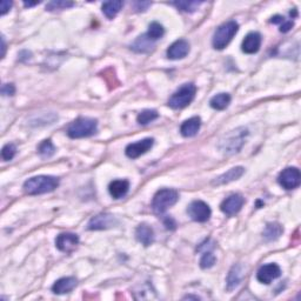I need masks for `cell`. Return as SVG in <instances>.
Returning a JSON list of instances; mask_svg holds the SVG:
<instances>
[{
	"label": "cell",
	"instance_id": "1",
	"mask_svg": "<svg viewBox=\"0 0 301 301\" xmlns=\"http://www.w3.org/2000/svg\"><path fill=\"white\" fill-rule=\"evenodd\" d=\"M247 135H248V130L245 127H239L229 131L220 139L219 149L226 156H233V154L238 153L246 142Z\"/></svg>",
	"mask_w": 301,
	"mask_h": 301
},
{
	"label": "cell",
	"instance_id": "2",
	"mask_svg": "<svg viewBox=\"0 0 301 301\" xmlns=\"http://www.w3.org/2000/svg\"><path fill=\"white\" fill-rule=\"evenodd\" d=\"M58 186V178L51 177V175H38L24 182V191L26 194L38 195L55 191Z\"/></svg>",
	"mask_w": 301,
	"mask_h": 301
},
{
	"label": "cell",
	"instance_id": "3",
	"mask_svg": "<svg viewBox=\"0 0 301 301\" xmlns=\"http://www.w3.org/2000/svg\"><path fill=\"white\" fill-rule=\"evenodd\" d=\"M98 130V121L92 118H78L67 127V135L72 139L87 138L93 135Z\"/></svg>",
	"mask_w": 301,
	"mask_h": 301
},
{
	"label": "cell",
	"instance_id": "4",
	"mask_svg": "<svg viewBox=\"0 0 301 301\" xmlns=\"http://www.w3.org/2000/svg\"><path fill=\"white\" fill-rule=\"evenodd\" d=\"M196 93L194 84H184L177 92H174L168 100V106L173 110H181L188 106L193 102Z\"/></svg>",
	"mask_w": 301,
	"mask_h": 301
},
{
	"label": "cell",
	"instance_id": "5",
	"mask_svg": "<svg viewBox=\"0 0 301 301\" xmlns=\"http://www.w3.org/2000/svg\"><path fill=\"white\" fill-rule=\"evenodd\" d=\"M239 30V25L236 21L231 20L221 25V26L216 31L213 35V47L216 49H224L227 46L233 37L236 34Z\"/></svg>",
	"mask_w": 301,
	"mask_h": 301
},
{
	"label": "cell",
	"instance_id": "6",
	"mask_svg": "<svg viewBox=\"0 0 301 301\" xmlns=\"http://www.w3.org/2000/svg\"><path fill=\"white\" fill-rule=\"evenodd\" d=\"M179 199V194L175 189L171 188H164L160 189L154 195L153 202H152V207L154 212L157 213H164L166 211L175 205Z\"/></svg>",
	"mask_w": 301,
	"mask_h": 301
},
{
	"label": "cell",
	"instance_id": "7",
	"mask_svg": "<svg viewBox=\"0 0 301 301\" xmlns=\"http://www.w3.org/2000/svg\"><path fill=\"white\" fill-rule=\"evenodd\" d=\"M187 213L191 217V219L196 221V223H206L211 218L212 211L206 203L202 202V200H195V202L189 204Z\"/></svg>",
	"mask_w": 301,
	"mask_h": 301
},
{
	"label": "cell",
	"instance_id": "8",
	"mask_svg": "<svg viewBox=\"0 0 301 301\" xmlns=\"http://www.w3.org/2000/svg\"><path fill=\"white\" fill-rule=\"evenodd\" d=\"M279 184L285 189H294L299 187L301 182L300 171L295 167H287L279 174Z\"/></svg>",
	"mask_w": 301,
	"mask_h": 301
},
{
	"label": "cell",
	"instance_id": "9",
	"mask_svg": "<svg viewBox=\"0 0 301 301\" xmlns=\"http://www.w3.org/2000/svg\"><path fill=\"white\" fill-rule=\"evenodd\" d=\"M118 225L117 218L109 213H102L98 216L93 217L87 225L89 231H100V229L112 228Z\"/></svg>",
	"mask_w": 301,
	"mask_h": 301
},
{
	"label": "cell",
	"instance_id": "10",
	"mask_svg": "<svg viewBox=\"0 0 301 301\" xmlns=\"http://www.w3.org/2000/svg\"><path fill=\"white\" fill-rule=\"evenodd\" d=\"M153 144L154 139L152 138L142 139V140H139L137 142L128 145L126 149H125V153H126V156L130 158V159H137V158L141 157L142 154L148 152V150L153 147Z\"/></svg>",
	"mask_w": 301,
	"mask_h": 301
},
{
	"label": "cell",
	"instance_id": "11",
	"mask_svg": "<svg viewBox=\"0 0 301 301\" xmlns=\"http://www.w3.org/2000/svg\"><path fill=\"white\" fill-rule=\"evenodd\" d=\"M280 275L281 270L277 264H267L264 265L263 267H260V270L257 273V278L261 284L268 285L275 280V279H278Z\"/></svg>",
	"mask_w": 301,
	"mask_h": 301
},
{
	"label": "cell",
	"instance_id": "12",
	"mask_svg": "<svg viewBox=\"0 0 301 301\" xmlns=\"http://www.w3.org/2000/svg\"><path fill=\"white\" fill-rule=\"evenodd\" d=\"M79 243V238L74 233H62L57 236L56 246L60 252L71 253L75 249Z\"/></svg>",
	"mask_w": 301,
	"mask_h": 301
},
{
	"label": "cell",
	"instance_id": "13",
	"mask_svg": "<svg viewBox=\"0 0 301 301\" xmlns=\"http://www.w3.org/2000/svg\"><path fill=\"white\" fill-rule=\"evenodd\" d=\"M243 204H245V199L242 195L232 194L221 203L220 209L226 216H234L242 209Z\"/></svg>",
	"mask_w": 301,
	"mask_h": 301
},
{
	"label": "cell",
	"instance_id": "14",
	"mask_svg": "<svg viewBox=\"0 0 301 301\" xmlns=\"http://www.w3.org/2000/svg\"><path fill=\"white\" fill-rule=\"evenodd\" d=\"M189 53V44L185 39H179L174 41L167 49V58L172 60H179L185 58Z\"/></svg>",
	"mask_w": 301,
	"mask_h": 301
},
{
	"label": "cell",
	"instance_id": "15",
	"mask_svg": "<svg viewBox=\"0 0 301 301\" xmlns=\"http://www.w3.org/2000/svg\"><path fill=\"white\" fill-rule=\"evenodd\" d=\"M261 46V35L258 32H250L245 37L241 45L242 52L247 55H254L260 49Z\"/></svg>",
	"mask_w": 301,
	"mask_h": 301
},
{
	"label": "cell",
	"instance_id": "16",
	"mask_svg": "<svg viewBox=\"0 0 301 301\" xmlns=\"http://www.w3.org/2000/svg\"><path fill=\"white\" fill-rule=\"evenodd\" d=\"M200 126H202V119H200L199 117L189 118L188 120H186L182 123L180 127V133L182 137L185 138L194 137V135H196V133L199 132Z\"/></svg>",
	"mask_w": 301,
	"mask_h": 301
},
{
	"label": "cell",
	"instance_id": "17",
	"mask_svg": "<svg viewBox=\"0 0 301 301\" xmlns=\"http://www.w3.org/2000/svg\"><path fill=\"white\" fill-rule=\"evenodd\" d=\"M243 173H245V168H243V167L238 166V167L231 168V170L226 172V173L221 174L220 177L216 178V180H214L212 184L217 185V186L229 184V182H232L234 180H238L239 178H241Z\"/></svg>",
	"mask_w": 301,
	"mask_h": 301
},
{
	"label": "cell",
	"instance_id": "18",
	"mask_svg": "<svg viewBox=\"0 0 301 301\" xmlns=\"http://www.w3.org/2000/svg\"><path fill=\"white\" fill-rule=\"evenodd\" d=\"M75 286H77V279L75 278H62L55 282V285L52 286V291L56 294H65V293L72 291Z\"/></svg>",
	"mask_w": 301,
	"mask_h": 301
},
{
	"label": "cell",
	"instance_id": "19",
	"mask_svg": "<svg viewBox=\"0 0 301 301\" xmlns=\"http://www.w3.org/2000/svg\"><path fill=\"white\" fill-rule=\"evenodd\" d=\"M128 189H130V182L127 180H114L109 186L110 194L114 199L124 198L127 194Z\"/></svg>",
	"mask_w": 301,
	"mask_h": 301
},
{
	"label": "cell",
	"instance_id": "20",
	"mask_svg": "<svg viewBox=\"0 0 301 301\" xmlns=\"http://www.w3.org/2000/svg\"><path fill=\"white\" fill-rule=\"evenodd\" d=\"M135 236L139 242H141L144 246H149L154 240V232L150 226L146 224L139 225L135 229Z\"/></svg>",
	"mask_w": 301,
	"mask_h": 301
},
{
	"label": "cell",
	"instance_id": "21",
	"mask_svg": "<svg viewBox=\"0 0 301 301\" xmlns=\"http://www.w3.org/2000/svg\"><path fill=\"white\" fill-rule=\"evenodd\" d=\"M242 279V270L240 265H234L227 277V291H233L240 285Z\"/></svg>",
	"mask_w": 301,
	"mask_h": 301
},
{
	"label": "cell",
	"instance_id": "22",
	"mask_svg": "<svg viewBox=\"0 0 301 301\" xmlns=\"http://www.w3.org/2000/svg\"><path fill=\"white\" fill-rule=\"evenodd\" d=\"M282 232H284V228H282V226L280 224L270 223L266 225V227H265L263 235L266 241L271 242L279 239V236L282 234Z\"/></svg>",
	"mask_w": 301,
	"mask_h": 301
},
{
	"label": "cell",
	"instance_id": "23",
	"mask_svg": "<svg viewBox=\"0 0 301 301\" xmlns=\"http://www.w3.org/2000/svg\"><path fill=\"white\" fill-rule=\"evenodd\" d=\"M153 40H150V39L147 37V34H142L140 37H138L137 40L133 42V45H132V49L135 52H139V53H145V52H148L152 49L153 47Z\"/></svg>",
	"mask_w": 301,
	"mask_h": 301
},
{
	"label": "cell",
	"instance_id": "24",
	"mask_svg": "<svg viewBox=\"0 0 301 301\" xmlns=\"http://www.w3.org/2000/svg\"><path fill=\"white\" fill-rule=\"evenodd\" d=\"M229 103H231V95L227 94V93H219V94L214 95L212 99H211L210 105L212 109L223 111L227 109Z\"/></svg>",
	"mask_w": 301,
	"mask_h": 301
},
{
	"label": "cell",
	"instance_id": "25",
	"mask_svg": "<svg viewBox=\"0 0 301 301\" xmlns=\"http://www.w3.org/2000/svg\"><path fill=\"white\" fill-rule=\"evenodd\" d=\"M123 7V2L120 0H114V2H106L103 4V13L109 18V19H113L114 17L119 13V11Z\"/></svg>",
	"mask_w": 301,
	"mask_h": 301
},
{
	"label": "cell",
	"instance_id": "26",
	"mask_svg": "<svg viewBox=\"0 0 301 301\" xmlns=\"http://www.w3.org/2000/svg\"><path fill=\"white\" fill-rule=\"evenodd\" d=\"M146 34H147V37L150 39V40L156 41L165 34V30H164L163 25H160L159 23H157V21H154V23L149 24L148 31Z\"/></svg>",
	"mask_w": 301,
	"mask_h": 301
},
{
	"label": "cell",
	"instance_id": "27",
	"mask_svg": "<svg viewBox=\"0 0 301 301\" xmlns=\"http://www.w3.org/2000/svg\"><path fill=\"white\" fill-rule=\"evenodd\" d=\"M38 153L39 156L44 158V159H46V158H51L53 154L56 153V147L55 145L52 144V141L49 140V139H47V140H44L40 145H39Z\"/></svg>",
	"mask_w": 301,
	"mask_h": 301
},
{
	"label": "cell",
	"instance_id": "28",
	"mask_svg": "<svg viewBox=\"0 0 301 301\" xmlns=\"http://www.w3.org/2000/svg\"><path fill=\"white\" fill-rule=\"evenodd\" d=\"M159 117L157 111L154 110H144L142 112L138 114L137 120L140 125H147L149 123H152L153 120H156L157 118Z\"/></svg>",
	"mask_w": 301,
	"mask_h": 301
},
{
	"label": "cell",
	"instance_id": "29",
	"mask_svg": "<svg viewBox=\"0 0 301 301\" xmlns=\"http://www.w3.org/2000/svg\"><path fill=\"white\" fill-rule=\"evenodd\" d=\"M203 2H174L172 5L177 7L178 10L184 11V12H194L199 9Z\"/></svg>",
	"mask_w": 301,
	"mask_h": 301
},
{
	"label": "cell",
	"instance_id": "30",
	"mask_svg": "<svg viewBox=\"0 0 301 301\" xmlns=\"http://www.w3.org/2000/svg\"><path fill=\"white\" fill-rule=\"evenodd\" d=\"M216 257H214L212 252H210V250L204 252V256L202 257V260H200V267L204 268V270L213 267L214 264H216Z\"/></svg>",
	"mask_w": 301,
	"mask_h": 301
},
{
	"label": "cell",
	"instance_id": "31",
	"mask_svg": "<svg viewBox=\"0 0 301 301\" xmlns=\"http://www.w3.org/2000/svg\"><path fill=\"white\" fill-rule=\"evenodd\" d=\"M74 6L72 2H64V0H57V2H51L46 5L47 11H56V10H66L69 7Z\"/></svg>",
	"mask_w": 301,
	"mask_h": 301
},
{
	"label": "cell",
	"instance_id": "32",
	"mask_svg": "<svg viewBox=\"0 0 301 301\" xmlns=\"http://www.w3.org/2000/svg\"><path fill=\"white\" fill-rule=\"evenodd\" d=\"M17 153V147L16 145L13 144H7L3 147V150H2V158L4 161H10L12 160L14 156H16Z\"/></svg>",
	"mask_w": 301,
	"mask_h": 301
},
{
	"label": "cell",
	"instance_id": "33",
	"mask_svg": "<svg viewBox=\"0 0 301 301\" xmlns=\"http://www.w3.org/2000/svg\"><path fill=\"white\" fill-rule=\"evenodd\" d=\"M16 92V87L13 84H4L2 87L3 95H13Z\"/></svg>",
	"mask_w": 301,
	"mask_h": 301
},
{
	"label": "cell",
	"instance_id": "34",
	"mask_svg": "<svg viewBox=\"0 0 301 301\" xmlns=\"http://www.w3.org/2000/svg\"><path fill=\"white\" fill-rule=\"evenodd\" d=\"M11 7H12V2L3 0V2L0 3V13H2V16H5V14L11 10Z\"/></svg>",
	"mask_w": 301,
	"mask_h": 301
},
{
	"label": "cell",
	"instance_id": "35",
	"mask_svg": "<svg viewBox=\"0 0 301 301\" xmlns=\"http://www.w3.org/2000/svg\"><path fill=\"white\" fill-rule=\"evenodd\" d=\"M292 27H293V21L285 20L284 23L280 25V32H282V33H286V32H288Z\"/></svg>",
	"mask_w": 301,
	"mask_h": 301
},
{
	"label": "cell",
	"instance_id": "36",
	"mask_svg": "<svg viewBox=\"0 0 301 301\" xmlns=\"http://www.w3.org/2000/svg\"><path fill=\"white\" fill-rule=\"evenodd\" d=\"M148 6H150L149 2L135 3V10H137V11H145V10H147Z\"/></svg>",
	"mask_w": 301,
	"mask_h": 301
},
{
	"label": "cell",
	"instance_id": "37",
	"mask_svg": "<svg viewBox=\"0 0 301 301\" xmlns=\"http://www.w3.org/2000/svg\"><path fill=\"white\" fill-rule=\"evenodd\" d=\"M284 21H285V18L281 17V16H275L271 19L272 24H282Z\"/></svg>",
	"mask_w": 301,
	"mask_h": 301
},
{
	"label": "cell",
	"instance_id": "38",
	"mask_svg": "<svg viewBox=\"0 0 301 301\" xmlns=\"http://www.w3.org/2000/svg\"><path fill=\"white\" fill-rule=\"evenodd\" d=\"M2 49H3L2 58H4V57H5V51H6V44H5V39H4V37L2 38Z\"/></svg>",
	"mask_w": 301,
	"mask_h": 301
},
{
	"label": "cell",
	"instance_id": "39",
	"mask_svg": "<svg viewBox=\"0 0 301 301\" xmlns=\"http://www.w3.org/2000/svg\"><path fill=\"white\" fill-rule=\"evenodd\" d=\"M39 4V2H37V3H31V2H24V5H25V7H32V6H35V5H38Z\"/></svg>",
	"mask_w": 301,
	"mask_h": 301
}]
</instances>
